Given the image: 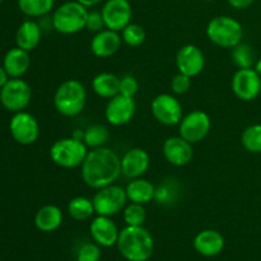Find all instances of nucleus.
Instances as JSON below:
<instances>
[{
  "label": "nucleus",
  "instance_id": "nucleus-7",
  "mask_svg": "<svg viewBox=\"0 0 261 261\" xmlns=\"http://www.w3.org/2000/svg\"><path fill=\"white\" fill-rule=\"evenodd\" d=\"M92 200L97 216L105 217H114L119 214L120 212L124 211L126 203L129 201L125 189L115 184L98 189Z\"/></svg>",
  "mask_w": 261,
  "mask_h": 261
},
{
  "label": "nucleus",
  "instance_id": "nucleus-34",
  "mask_svg": "<svg viewBox=\"0 0 261 261\" xmlns=\"http://www.w3.org/2000/svg\"><path fill=\"white\" fill-rule=\"evenodd\" d=\"M101 257V250L99 245L97 244H84L82 245L78 251V261H99Z\"/></svg>",
  "mask_w": 261,
  "mask_h": 261
},
{
  "label": "nucleus",
  "instance_id": "nucleus-16",
  "mask_svg": "<svg viewBox=\"0 0 261 261\" xmlns=\"http://www.w3.org/2000/svg\"><path fill=\"white\" fill-rule=\"evenodd\" d=\"M162 152L166 161L175 167H184L194 158L193 144L180 135L167 138L163 143Z\"/></svg>",
  "mask_w": 261,
  "mask_h": 261
},
{
  "label": "nucleus",
  "instance_id": "nucleus-23",
  "mask_svg": "<svg viewBox=\"0 0 261 261\" xmlns=\"http://www.w3.org/2000/svg\"><path fill=\"white\" fill-rule=\"evenodd\" d=\"M125 191H126L127 200L130 203L145 205V204L154 200L155 186L150 181L145 180V178L138 177L130 180V182L125 188Z\"/></svg>",
  "mask_w": 261,
  "mask_h": 261
},
{
  "label": "nucleus",
  "instance_id": "nucleus-6",
  "mask_svg": "<svg viewBox=\"0 0 261 261\" xmlns=\"http://www.w3.org/2000/svg\"><path fill=\"white\" fill-rule=\"evenodd\" d=\"M88 152V147L83 140H76L73 137H69L56 140L51 145L48 155L58 167L70 170L81 167Z\"/></svg>",
  "mask_w": 261,
  "mask_h": 261
},
{
  "label": "nucleus",
  "instance_id": "nucleus-37",
  "mask_svg": "<svg viewBox=\"0 0 261 261\" xmlns=\"http://www.w3.org/2000/svg\"><path fill=\"white\" fill-rule=\"evenodd\" d=\"M105 20L101 12H89L86 22V30L89 32L97 33L105 30Z\"/></svg>",
  "mask_w": 261,
  "mask_h": 261
},
{
  "label": "nucleus",
  "instance_id": "nucleus-29",
  "mask_svg": "<svg viewBox=\"0 0 261 261\" xmlns=\"http://www.w3.org/2000/svg\"><path fill=\"white\" fill-rule=\"evenodd\" d=\"M110 139V132L103 125H91L84 130V140L86 145L91 149L105 147Z\"/></svg>",
  "mask_w": 261,
  "mask_h": 261
},
{
  "label": "nucleus",
  "instance_id": "nucleus-12",
  "mask_svg": "<svg viewBox=\"0 0 261 261\" xmlns=\"http://www.w3.org/2000/svg\"><path fill=\"white\" fill-rule=\"evenodd\" d=\"M232 92L244 102L254 101L261 92V76L254 68L239 69L232 76Z\"/></svg>",
  "mask_w": 261,
  "mask_h": 261
},
{
  "label": "nucleus",
  "instance_id": "nucleus-26",
  "mask_svg": "<svg viewBox=\"0 0 261 261\" xmlns=\"http://www.w3.org/2000/svg\"><path fill=\"white\" fill-rule=\"evenodd\" d=\"M68 213L74 221H87L93 217V214H96L93 200L86 196L73 198L68 204Z\"/></svg>",
  "mask_w": 261,
  "mask_h": 261
},
{
  "label": "nucleus",
  "instance_id": "nucleus-39",
  "mask_svg": "<svg viewBox=\"0 0 261 261\" xmlns=\"http://www.w3.org/2000/svg\"><path fill=\"white\" fill-rule=\"evenodd\" d=\"M8 81H9V75H8V73L5 71L4 66L0 65V89L7 84Z\"/></svg>",
  "mask_w": 261,
  "mask_h": 261
},
{
  "label": "nucleus",
  "instance_id": "nucleus-42",
  "mask_svg": "<svg viewBox=\"0 0 261 261\" xmlns=\"http://www.w3.org/2000/svg\"><path fill=\"white\" fill-rule=\"evenodd\" d=\"M254 69H255V71H256V73L261 76V58L256 60V63H255V65H254Z\"/></svg>",
  "mask_w": 261,
  "mask_h": 261
},
{
  "label": "nucleus",
  "instance_id": "nucleus-35",
  "mask_svg": "<svg viewBox=\"0 0 261 261\" xmlns=\"http://www.w3.org/2000/svg\"><path fill=\"white\" fill-rule=\"evenodd\" d=\"M138 91H139V82L137 81L135 76L124 75L122 78H120V94L126 97H133V98H134V96L138 93Z\"/></svg>",
  "mask_w": 261,
  "mask_h": 261
},
{
  "label": "nucleus",
  "instance_id": "nucleus-33",
  "mask_svg": "<svg viewBox=\"0 0 261 261\" xmlns=\"http://www.w3.org/2000/svg\"><path fill=\"white\" fill-rule=\"evenodd\" d=\"M124 221L126 226L132 227H140L144 224L145 219H147V212H145L144 205L137 203H130L124 208Z\"/></svg>",
  "mask_w": 261,
  "mask_h": 261
},
{
  "label": "nucleus",
  "instance_id": "nucleus-28",
  "mask_svg": "<svg viewBox=\"0 0 261 261\" xmlns=\"http://www.w3.org/2000/svg\"><path fill=\"white\" fill-rule=\"evenodd\" d=\"M232 61L239 69H250L254 68L256 59H255V51L247 43H239L232 48L231 54Z\"/></svg>",
  "mask_w": 261,
  "mask_h": 261
},
{
  "label": "nucleus",
  "instance_id": "nucleus-18",
  "mask_svg": "<svg viewBox=\"0 0 261 261\" xmlns=\"http://www.w3.org/2000/svg\"><path fill=\"white\" fill-rule=\"evenodd\" d=\"M122 38L120 32L111 31L109 28L94 33L91 40V51L94 56L99 59L111 58L121 48Z\"/></svg>",
  "mask_w": 261,
  "mask_h": 261
},
{
  "label": "nucleus",
  "instance_id": "nucleus-20",
  "mask_svg": "<svg viewBox=\"0 0 261 261\" xmlns=\"http://www.w3.org/2000/svg\"><path fill=\"white\" fill-rule=\"evenodd\" d=\"M194 247L203 256H217L224 247V237L218 231L204 229L194 239Z\"/></svg>",
  "mask_w": 261,
  "mask_h": 261
},
{
  "label": "nucleus",
  "instance_id": "nucleus-22",
  "mask_svg": "<svg viewBox=\"0 0 261 261\" xmlns=\"http://www.w3.org/2000/svg\"><path fill=\"white\" fill-rule=\"evenodd\" d=\"M41 37H42L41 25L35 20H24L18 27L15 33V43L19 48L30 53L40 45Z\"/></svg>",
  "mask_w": 261,
  "mask_h": 261
},
{
  "label": "nucleus",
  "instance_id": "nucleus-14",
  "mask_svg": "<svg viewBox=\"0 0 261 261\" xmlns=\"http://www.w3.org/2000/svg\"><path fill=\"white\" fill-rule=\"evenodd\" d=\"M101 13L105 27L111 31L121 32L132 23L133 8L129 0H107L102 7Z\"/></svg>",
  "mask_w": 261,
  "mask_h": 261
},
{
  "label": "nucleus",
  "instance_id": "nucleus-24",
  "mask_svg": "<svg viewBox=\"0 0 261 261\" xmlns=\"http://www.w3.org/2000/svg\"><path fill=\"white\" fill-rule=\"evenodd\" d=\"M63 223V212L59 206L48 204L37 211L35 216V226L41 232H54Z\"/></svg>",
  "mask_w": 261,
  "mask_h": 261
},
{
  "label": "nucleus",
  "instance_id": "nucleus-25",
  "mask_svg": "<svg viewBox=\"0 0 261 261\" xmlns=\"http://www.w3.org/2000/svg\"><path fill=\"white\" fill-rule=\"evenodd\" d=\"M120 78L116 74L103 71L97 74L92 81V89L101 98L110 99L119 94Z\"/></svg>",
  "mask_w": 261,
  "mask_h": 261
},
{
  "label": "nucleus",
  "instance_id": "nucleus-15",
  "mask_svg": "<svg viewBox=\"0 0 261 261\" xmlns=\"http://www.w3.org/2000/svg\"><path fill=\"white\" fill-rule=\"evenodd\" d=\"M176 66L178 69V73L194 78L204 70L205 56L198 46L189 43L180 47V50L176 54Z\"/></svg>",
  "mask_w": 261,
  "mask_h": 261
},
{
  "label": "nucleus",
  "instance_id": "nucleus-13",
  "mask_svg": "<svg viewBox=\"0 0 261 261\" xmlns=\"http://www.w3.org/2000/svg\"><path fill=\"white\" fill-rule=\"evenodd\" d=\"M135 112H137V103L134 98L119 93L107 102L105 109V119L112 126H124L134 119Z\"/></svg>",
  "mask_w": 261,
  "mask_h": 261
},
{
  "label": "nucleus",
  "instance_id": "nucleus-2",
  "mask_svg": "<svg viewBox=\"0 0 261 261\" xmlns=\"http://www.w3.org/2000/svg\"><path fill=\"white\" fill-rule=\"evenodd\" d=\"M117 249L127 261H147L154 250L153 237L143 226H126L120 231Z\"/></svg>",
  "mask_w": 261,
  "mask_h": 261
},
{
  "label": "nucleus",
  "instance_id": "nucleus-3",
  "mask_svg": "<svg viewBox=\"0 0 261 261\" xmlns=\"http://www.w3.org/2000/svg\"><path fill=\"white\" fill-rule=\"evenodd\" d=\"M87 103V89L78 79H68L56 88L54 106L60 115L74 117L81 114Z\"/></svg>",
  "mask_w": 261,
  "mask_h": 261
},
{
  "label": "nucleus",
  "instance_id": "nucleus-41",
  "mask_svg": "<svg viewBox=\"0 0 261 261\" xmlns=\"http://www.w3.org/2000/svg\"><path fill=\"white\" fill-rule=\"evenodd\" d=\"M71 137L76 140H84V130L75 129L73 133H71Z\"/></svg>",
  "mask_w": 261,
  "mask_h": 261
},
{
  "label": "nucleus",
  "instance_id": "nucleus-31",
  "mask_svg": "<svg viewBox=\"0 0 261 261\" xmlns=\"http://www.w3.org/2000/svg\"><path fill=\"white\" fill-rule=\"evenodd\" d=\"M241 143L245 149L254 154L261 153V124L247 126L241 135Z\"/></svg>",
  "mask_w": 261,
  "mask_h": 261
},
{
  "label": "nucleus",
  "instance_id": "nucleus-8",
  "mask_svg": "<svg viewBox=\"0 0 261 261\" xmlns=\"http://www.w3.org/2000/svg\"><path fill=\"white\" fill-rule=\"evenodd\" d=\"M32 91L27 82L20 78H10L0 89V102L10 112L23 111L30 105Z\"/></svg>",
  "mask_w": 261,
  "mask_h": 261
},
{
  "label": "nucleus",
  "instance_id": "nucleus-19",
  "mask_svg": "<svg viewBox=\"0 0 261 261\" xmlns=\"http://www.w3.org/2000/svg\"><path fill=\"white\" fill-rule=\"evenodd\" d=\"M89 231H91V236L94 242L102 247L114 246L119 240L120 231L111 217L97 216L91 222Z\"/></svg>",
  "mask_w": 261,
  "mask_h": 261
},
{
  "label": "nucleus",
  "instance_id": "nucleus-4",
  "mask_svg": "<svg viewBox=\"0 0 261 261\" xmlns=\"http://www.w3.org/2000/svg\"><path fill=\"white\" fill-rule=\"evenodd\" d=\"M88 8L76 0L65 2L55 9L51 17V24L61 35H75L86 28Z\"/></svg>",
  "mask_w": 261,
  "mask_h": 261
},
{
  "label": "nucleus",
  "instance_id": "nucleus-21",
  "mask_svg": "<svg viewBox=\"0 0 261 261\" xmlns=\"http://www.w3.org/2000/svg\"><path fill=\"white\" fill-rule=\"evenodd\" d=\"M31 65V59L28 51L23 48L13 47L5 54L3 59V66L9 78H20L28 71Z\"/></svg>",
  "mask_w": 261,
  "mask_h": 261
},
{
  "label": "nucleus",
  "instance_id": "nucleus-5",
  "mask_svg": "<svg viewBox=\"0 0 261 261\" xmlns=\"http://www.w3.org/2000/svg\"><path fill=\"white\" fill-rule=\"evenodd\" d=\"M206 36L218 47L233 48L244 38V27L229 15H218L206 25Z\"/></svg>",
  "mask_w": 261,
  "mask_h": 261
},
{
  "label": "nucleus",
  "instance_id": "nucleus-17",
  "mask_svg": "<svg viewBox=\"0 0 261 261\" xmlns=\"http://www.w3.org/2000/svg\"><path fill=\"white\" fill-rule=\"evenodd\" d=\"M150 165L149 154L143 148H130L121 157V175L133 180L142 177Z\"/></svg>",
  "mask_w": 261,
  "mask_h": 261
},
{
  "label": "nucleus",
  "instance_id": "nucleus-38",
  "mask_svg": "<svg viewBox=\"0 0 261 261\" xmlns=\"http://www.w3.org/2000/svg\"><path fill=\"white\" fill-rule=\"evenodd\" d=\"M255 2H256V0H227V3L237 10L247 9V8L251 7Z\"/></svg>",
  "mask_w": 261,
  "mask_h": 261
},
{
  "label": "nucleus",
  "instance_id": "nucleus-32",
  "mask_svg": "<svg viewBox=\"0 0 261 261\" xmlns=\"http://www.w3.org/2000/svg\"><path fill=\"white\" fill-rule=\"evenodd\" d=\"M120 33H121L122 42H125L130 47H139L147 40V33L144 28L137 23L127 24Z\"/></svg>",
  "mask_w": 261,
  "mask_h": 261
},
{
  "label": "nucleus",
  "instance_id": "nucleus-43",
  "mask_svg": "<svg viewBox=\"0 0 261 261\" xmlns=\"http://www.w3.org/2000/svg\"><path fill=\"white\" fill-rule=\"evenodd\" d=\"M203 2H212V0H203Z\"/></svg>",
  "mask_w": 261,
  "mask_h": 261
},
{
  "label": "nucleus",
  "instance_id": "nucleus-30",
  "mask_svg": "<svg viewBox=\"0 0 261 261\" xmlns=\"http://www.w3.org/2000/svg\"><path fill=\"white\" fill-rule=\"evenodd\" d=\"M178 193H180V189H178V185L175 181H165V182L155 188L154 201L158 205H171V204L177 200Z\"/></svg>",
  "mask_w": 261,
  "mask_h": 261
},
{
  "label": "nucleus",
  "instance_id": "nucleus-40",
  "mask_svg": "<svg viewBox=\"0 0 261 261\" xmlns=\"http://www.w3.org/2000/svg\"><path fill=\"white\" fill-rule=\"evenodd\" d=\"M78 3H81L82 5H84L86 8H91V7H96L98 5L102 0H76Z\"/></svg>",
  "mask_w": 261,
  "mask_h": 261
},
{
  "label": "nucleus",
  "instance_id": "nucleus-44",
  "mask_svg": "<svg viewBox=\"0 0 261 261\" xmlns=\"http://www.w3.org/2000/svg\"><path fill=\"white\" fill-rule=\"evenodd\" d=\"M2 3H3V0H0V4H2Z\"/></svg>",
  "mask_w": 261,
  "mask_h": 261
},
{
  "label": "nucleus",
  "instance_id": "nucleus-9",
  "mask_svg": "<svg viewBox=\"0 0 261 261\" xmlns=\"http://www.w3.org/2000/svg\"><path fill=\"white\" fill-rule=\"evenodd\" d=\"M212 129V120L206 112L194 110L182 117L178 124V134L191 144L200 143Z\"/></svg>",
  "mask_w": 261,
  "mask_h": 261
},
{
  "label": "nucleus",
  "instance_id": "nucleus-1",
  "mask_svg": "<svg viewBox=\"0 0 261 261\" xmlns=\"http://www.w3.org/2000/svg\"><path fill=\"white\" fill-rule=\"evenodd\" d=\"M81 175L84 184L94 190L112 185L121 175V158L110 148H94L81 166Z\"/></svg>",
  "mask_w": 261,
  "mask_h": 261
},
{
  "label": "nucleus",
  "instance_id": "nucleus-27",
  "mask_svg": "<svg viewBox=\"0 0 261 261\" xmlns=\"http://www.w3.org/2000/svg\"><path fill=\"white\" fill-rule=\"evenodd\" d=\"M55 7V0H18V8L27 17L47 15Z\"/></svg>",
  "mask_w": 261,
  "mask_h": 261
},
{
  "label": "nucleus",
  "instance_id": "nucleus-11",
  "mask_svg": "<svg viewBox=\"0 0 261 261\" xmlns=\"http://www.w3.org/2000/svg\"><path fill=\"white\" fill-rule=\"evenodd\" d=\"M9 132L18 144L31 145L40 137V124L30 112L19 111L10 119Z\"/></svg>",
  "mask_w": 261,
  "mask_h": 261
},
{
  "label": "nucleus",
  "instance_id": "nucleus-36",
  "mask_svg": "<svg viewBox=\"0 0 261 261\" xmlns=\"http://www.w3.org/2000/svg\"><path fill=\"white\" fill-rule=\"evenodd\" d=\"M191 79L190 76L185 75L182 73H177L171 81V89L175 94H185L188 93L189 89L191 88Z\"/></svg>",
  "mask_w": 261,
  "mask_h": 261
},
{
  "label": "nucleus",
  "instance_id": "nucleus-10",
  "mask_svg": "<svg viewBox=\"0 0 261 261\" xmlns=\"http://www.w3.org/2000/svg\"><path fill=\"white\" fill-rule=\"evenodd\" d=\"M150 111L153 117L165 126L178 125L184 117L181 102L170 93H161L152 101Z\"/></svg>",
  "mask_w": 261,
  "mask_h": 261
}]
</instances>
